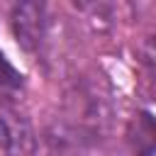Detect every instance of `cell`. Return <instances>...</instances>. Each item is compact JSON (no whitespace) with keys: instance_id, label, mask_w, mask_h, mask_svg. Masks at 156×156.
<instances>
[{"instance_id":"cell-3","label":"cell","mask_w":156,"mask_h":156,"mask_svg":"<svg viewBox=\"0 0 156 156\" xmlns=\"http://www.w3.org/2000/svg\"><path fill=\"white\" fill-rule=\"evenodd\" d=\"M0 151L5 156H34L37 132L22 107L10 100L0 102Z\"/></svg>"},{"instance_id":"cell-2","label":"cell","mask_w":156,"mask_h":156,"mask_svg":"<svg viewBox=\"0 0 156 156\" xmlns=\"http://www.w3.org/2000/svg\"><path fill=\"white\" fill-rule=\"evenodd\" d=\"M10 27L17 44L32 54L41 56L49 41V15L41 2H17L10 12Z\"/></svg>"},{"instance_id":"cell-4","label":"cell","mask_w":156,"mask_h":156,"mask_svg":"<svg viewBox=\"0 0 156 156\" xmlns=\"http://www.w3.org/2000/svg\"><path fill=\"white\" fill-rule=\"evenodd\" d=\"M132 127H136V132H129V141H132L134 151L139 156H151V151H154V122H151V115L149 112L136 115Z\"/></svg>"},{"instance_id":"cell-1","label":"cell","mask_w":156,"mask_h":156,"mask_svg":"<svg viewBox=\"0 0 156 156\" xmlns=\"http://www.w3.org/2000/svg\"><path fill=\"white\" fill-rule=\"evenodd\" d=\"M110 98L95 83H80L68 95V124L73 134L95 136L110 124Z\"/></svg>"}]
</instances>
